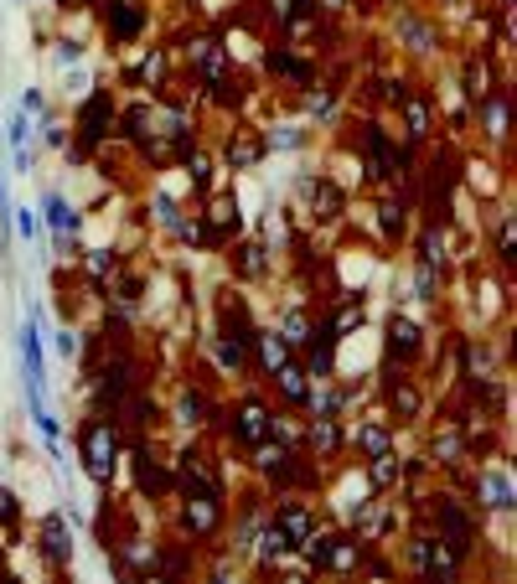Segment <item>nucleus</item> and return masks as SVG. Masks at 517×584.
<instances>
[{
  "instance_id": "4468645a",
  "label": "nucleus",
  "mask_w": 517,
  "mask_h": 584,
  "mask_svg": "<svg viewBox=\"0 0 517 584\" xmlns=\"http://www.w3.org/2000/svg\"><path fill=\"white\" fill-rule=\"evenodd\" d=\"M383 341H388V357H414V352H419V326H414L403 310H394V315H388V337Z\"/></svg>"
},
{
  "instance_id": "8fccbe9b",
  "label": "nucleus",
  "mask_w": 517,
  "mask_h": 584,
  "mask_svg": "<svg viewBox=\"0 0 517 584\" xmlns=\"http://www.w3.org/2000/svg\"><path fill=\"white\" fill-rule=\"evenodd\" d=\"M58 352H67V357H73V352H78V337H73V331H62V337H58Z\"/></svg>"
},
{
  "instance_id": "49530a36",
  "label": "nucleus",
  "mask_w": 517,
  "mask_h": 584,
  "mask_svg": "<svg viewBox=\"0 0 517 584\" xmlns=\"http://www.w3.org/2000/svg\"><path fill=\"white\" fill-rule=\"evenodd\" d=\"M16 213V228L27 233V238H36V217H31V207H11Z\"/></svg>"
},
{
  "instance_id": "4c0bfd02",
  "label": "nucleus",
  "mask_w": 517,
  "mask_h": 584,
  "mask_svg": "<svg viewBox=\"0 0 517 584\" xmlns=\"http://www.w3.org/2000/svg\"><path fill=\"white\" fill-rule=\"evenodd\" d=\"M357 445H363L367 456H383V450H388V430H383V424H363V430H357Z\"/></svg>"
},
{
  "instance_id": "f8f14e48",
  "label": "nucleus",
  "mask_w": 517,
  "mask_h": 584,
  "mask_svg": "<svg viewBox=\"0 0 517 584\" xmlns=\"http://www.w3.org/2000/svg\"><path fill=\"white\" fill-rule=\"evenodd\" d=\"M476 496H482L487 512H513V476H507V471H487V476L476 481Z\"/></svg>"
},
{
  "instance_id": "6e6552de",
  "label": "nucleus",
  "mask_w": 517,
  "mask_h": 584,
  "mask_svg": "<svg viewBox=\"0 0 517 584\" xmlns=\"http://www.w3.org/2000/svg\"><path fill=\"white\" fill-rule=\"evenodd\" d=\"M435 523L445 527V538L456 543L460 554L471 549V538H476V533H471V518L456 507V496H435Z\"/></svg>"
},
{
  "instance_id": "bb28decb",
  "label": "nucleus",
  "mask_w": 517,
  "mask_h": 584,
  "mask_svg": "<svg viewBox=\"0 0 517 584\" xmlns=\"http://www.w3.org/2000/svg\"><path fill=\"white\" fill-rule=\"evenodd\" d=\"M482 120L491 124V135H497V140L507 135V93H502V89H491L487 98H482Z\"/></svg>"
},
{
  "instance_id": "473e14b6",
  "label": "nucleus",
  "mask_w": 517,
  "mask_h": 584,
  "mask_svg": "<svg viewBox=\"0 0 517 584\" xmlns=\"http://www.w3.org/2000/svg\"><path fill=\"white\" fill-rule=\"evenodd\" d=\"M466 93H471V98H487L491 93V73H487L482 58H471V67H466Z\"/></svg>"
},
{
  "instance_id": "5701e85b",
  "label": "nucleus",
  "mask_w": 517,
  "mask_h": 584,
  "mask_svg": "<svg viewBox=\"0 0 517 584\" xmlns=\"http://www.w3.org/2000/svg\"><path fill=\"white\" fill-rule=\"evenodd\" d=\"M398 104H403V114H409V140H425V135H429V104H425V93L409 89Z\"/></svg>"
},
{
  "instance_id": "f704fd0d",
  "label": "nucleus",
  "mask_w": 517,
  "mask_h": 584,
  "mask_svg": "<svg viewBox=\"0 0 517 584\" xmlns=\"http://www.w3.org/2000/svg\"><path fill=\"white\" fill-rule=\"evenodd\" d=\"M419 264H429V269L445 264V238H440V228H429L425 233V244H419Z\"/></svg>"
},
{
  "instance_id": "79ce46f5",
  "label": "nucleus",
  "mask_w": 517,
  "mask_h": 584,
  "mask_svg": "<svg viewBox=\"0 0 517 584\" xmlns=\"http://www.w3.org/2000/svg\"><path fill=\"white\" fill-rule=\"evenodd\" d=\"M155 217H161V222H166V228H176V222H182V213H176V202H171V197H166V191H161V197H155Z\"/></svg>"
},
{
  "instance_id": "3c124183",
  "label": "nucleus",
  "mask_w": 517,
  "mask_h": 584,
  "mask_svg": "<svg viewBox=\"0 0 517 584\" xmlns=\"http://www.w3.org/2000/svg\"><path fill=\"white\" fill-rule=\"evenodd\" d=\"M11 213V202H5V182H0V217Z\"/></svg>"
},
{
  "instance_id": "c9c22d12",
  "label": "nucleus",
  "mask_w": 517,
  "mask_h": 584,
  "mask_svg": "<svg viewBox=\"0 0 517 584\" xmlns=\"http://www.w3.org/2000/svg\"><path fill=\"white\" fill-rule=\"evenodd\" d=\"M378 213H383V238H394V244H398V238H403V202H394V197H388Z\"/></svg>"
},
{
  "instance_id": "c03bdc74",
  "label": "nucleus",
  "mask_w": 517,
  "mask_h": 584,
  "mask_svg": "<svg viewBox=\"0 0 517 584\" xmlns=\"http://www.w3.org/2000/svg\"><path fill=\"white\" fill-rule=\"evenodd\" d=\"M435 290H440L435 269H429V264H419V300H435Z\"/></svg>"
},
{
  "instance_id": "a878e982",
  "label": "nucleus",
  "mask_w": 517,
  "mask_h": 584,
  "mask_svg": "<svg viewBox=\"0 0 517 584\" xmlns=\"http://www.w3.org/2000/svg\"><path fill=\"white\" fill-rule=\"evenodd\" d=\"M47 222H52V233H58V238H67V233H78V213L67 207V197H58V191L47 197Z\"/></svg>"
},
{
  "instance_id": "72a5a7b5",
  "label": "nucleus",
  "mask_w": 517,
  "mask_h": 584,
  "mask_svg": "<svg viewBox=\"0 0 517 584\" xmlns=\"http://www.w3.org/2000/svg\"><path fill=\"white\" fill-rule=\"evenodd\" d=\"M279 337H285V347H301V341L310 337V321H305V310H290V315H285Z\"/></svg>"
},
{
  "instance_id": "ddd939ff",
  "label": "nucleus",
  "mask_w": 517,
  "mask_h": 584,
  "mask_svg": "<svg viewBox=\"0 0 517 584\" xmlns=\"http://www.w3.org/2000/svg\"><path fill=\"white\" fill-rule=\"evenodd\" d=\"M166 471L155 465V456H151V445H135V487H140V496H161L166 492Z\"/></svg>"
},
{
  "instance_id": "c756f323",
  "label": "nucleus",
  "mask_w": 517,
  "mask_h": 584,
  "mask_svg": "<svg viewBox=\"0 0 517 584\" xmlns=\"http://www.w3.org/2000/svg\"><path fill=\"white\" fill-rule=\"evenodd\" d=\"M129 83H135V89H145V83H155V89H161V83H166V58H161V52H151V58L129 73Z\"/></svg>"
},
{
  "instance_id": "7ed1b4c3",
  "label": "nucleus",
  "mask_w": 517,
  "mask_h": 584,
  "mask_svg": "<svg viewBox=\"0 0 517 584\" xmlns=\"http://www.w3.org/2000/svg\"><path fill=\"white\" fill-rule=\"evenodd\" d=\"M274 434V414H270V403L264 399H244L239 403V414H233V440L239 445H259V440H270Z\"/></svg>"
},
{
  "instance_id": "2eb2a0df",
  "label": "nucleus",
  "mask_w": 517,
  "mask_h": 584,
  "mask_svg": "<svg viewBox=\"0 0 517 584\" xmlns=\"http://www.w3.org/2000/svg\"><path fill=\"white\" fill-rule=\"evenodd\" d=\"M217 337L239 341V347H248L254 341V321H248V306L244 300H223V331Z\"/></svg>"
},
{
  "instance_id": "20e7f679",
  "label": "nucleus",
  "mask_w": 517,
  "mask_h": 584,
  "mask_svg": "<svg viewBox=\"0 0 517 584\" xmlns=\"http://www.w3.org/2000/svg\"><path fill=\"white\" fill-rule=\"evenodd\" d=\"M217 523H223V496H186L182 502V533L186 538H213Z\"/></svg>"
},
{
  "instance_id": "cd10ccee",
  "label": "nucleus",
  "mask_w": 517,
  "mask_h": 584,
  "mask_svg": "<svg viewBox=\"0 0 517 584\" xmlns=\"http://www.w3.org/2000/svg\"><path fill=\"white\" fill-rule=\"evenodd\" d=\"M233 269H239V279H259L264 275V248L259 244H239L233 248Z\"/></svg>"
},
{
  "instance_id": "f03ea898",
  "label": "nucleus",
  "mask_w": 517,
  "mask_h": 584,
  "mask_svg": "<svg viewBox=\"0 0 517 584\" xmlns=\"http://www.w3.org/2000/svg\"><path fill=\"white\" fill-rule=\"evenodd\" d=\"M409 554H414V569L429 574V580H450V574L460 569V549L450 543V538H414Z\"/></svg>"
},
{
  "instance_id": "09e8293b",
  "label": "nucleus",
  "mask_w": 517,
  "mask_h": 584,
  "mask_svg": "<svg viewBox=\"0 0 517 584\" xmlns=\"http://www.w3.org/2000/svg\"><path fill=\"white\" fill-rule=\"evenodd\" d=\"M21 109H27V114H42V93H36V89H27V98H21Z\"/></svg>"
},
{
  "instance_id": "a18cd8bd",
  "label": "nucleus",
  "mask_w": 517,
  "mask_h": 584,
  "mask_svg": "<svg viewBox=\"0 0 517 584\" xmlns=\"http://www.w3.org/2000/svg\"><path fill=\"white\" fill-rule=\"evenodd\" d=\"M16 512H21V507H16V496L0 487V523H16Z\"/></svg>"
},
{
  "instance_id": "f3484780",
  "label": "nucleus",
  "mask_w": 517,
  "mask_h": 584,
  "mask_svg": "<svg viewBox=\"0 0 517 584\" xmlns=\"http://www.w3.org/2000/svg\"><path fill=\"white\" fill-rule=\"evenodd\" d=\"M202 222H208V233H213V244H223V238H228L233 228H244V217H239V202H228V197H223V202H213Z\"/></svg>"
},
{
  "instance_id": "ea45409f",
  "label": "nucleus",
  "mask_w": 517,
  "mask_h": 584,
  "mask_svg": "<svg viewBox=\"0 0 517 584\" xmlns=\"http://www.w3.org/2000/svg\"><path fill=\"white\" fill-rule=\"evenodd\" d=\"M186 176H192L197 186H208V182H213V160H208V155H192V151H186Z\"/></svg>"
},
{
  "instance_id": "7c9ffc66",
  "label": "nucleus",
  "mask_w": 517,
  "mask_h": 584,
  "mask_svg": "<svg viewBox=\"0 0 517 584\" xmlns=\"http://www.w3.org/2000/svg\"><path fill=\"white\" fill-rule=\"evenodd\" d=\"M176 419H182V424H202V419H208V399H202L197 388H182V403H176Z\"/></svg>"
},
{
  "instance_id": "9d476101",
  "label": "nucleus",
  "mask_w": 517,
  "mask_h": 584,
  "mask_svg": "<svg viewBox=\"0 0 517 584\" xmlns=\"http://www.w3.org/2000/svg\"><path fill=\"white\" fill-rule=\"evenodd\" d=\"M310 368H305V378H332L336 372V331H326V326H316V331H310Z\"/></svg>"
},
{
  "instance_id": "b1692460",
  "label": "nucleus",
  "mask_w": 517,
  "mask_h": 584,
  "mask_svg": "<svg viewBox=\"0 0 517 584\" xmlns=\"http://www.w3.org/2000/svg\"><path fill=\"white\" fill-rule=\"evenodd\" d=\"M98 378H104V383H98V403H104V409H109V403H120L124 388H129V368H124V362H114V368H104Z\"/></svg>"
},
{
  "instance_id": "423d86ee",
  "label": "nucleus",
  "mask_w": 517,
  "mask_h": 584,
  "mask_svg": "<svg viewBox=\"0 0 517 584\" xmlns=\"http://www.w3.org/2000/svg\"><path fill=\"white\" fill-rule=\"evenodd\" d=\"M109 129H114V98H109V93H93L89 104H83V114H78V140H83V145H98Z\"/></svg>"
},
{
  "instance_id": "c85d7f7f",
  "label": "nucleus",
  "mask_w": 517,
  "mask_h": 584,
  "mask_svg": "<svg viewBox=\"0 0 517 584\" xmlns=\"http://www.w3.org/2000/svg\"><path fill=\"white\" fill-rule=\"evenodd\" d=\"M367 476H372V487H394L398 476H403V465L394 461V450H383V456H372V465H367Z\"/></svg>"
},
{
  "instance_id": "de8ad7c7",
  "label": "nucleus",
  "mask_w": 517,
  "mask_h": 584,
  "mask_svg": "<svg viewBox=\"0 0 517 584\" xmlns=\"http://www.w3.org/2000/svg\"><path fill=\"white\" fill-rule=\"evenodd\" d=\"M58 62H83V47L78 42H58Z\"/></svg>"
},
{
  "instance_id": "a211bd4d",
  "label": "nucleus",
  "mask_w": 517,
  "mask_h": 584,
  "mask_svg": "<svg viewBox=\"0 0 517 584\" xmlns=\"http://www.w3.org/2000/svg\"><path fill=\"white\" fill-rule=\"evenodd\" d=\"M42 549H47L52 564H67V558H73V543H67V523H62V518H47V523H42Z\"/></svg>"
},
{
  "instance_id": "e433bc0d",
  "label": "nucleus",
  "mask_w": 517,
  "mask_h": 584,
  "mask_svg": "<svg viewBox=\"0 0 517 584\" xmlns=\"http://www.w3.org/2000/svg\"><path fill=\"white\" fill-rule=\"evenodd\" d=\"M388 393H394V409L403 414V419H414V414H419V393H414L409 383H388Z\"/></svg>"
},
{
  "instance_id": "a19ab883",
  "label": "nucleus",
  "mask_w": 517,
  "mask_h": 584,
  "mask_svg": "<svg viewBox=\"0 0 517 584\" xmlns=\"http://www.w3.org/2000/svg\"><path fill=\"white\" fill-rule=\"evenodd\" d=\"M89 275L93 279H109V275H114V253H109V248H93V253H89Z\"/></svg>"
},
{
  "instance_id": "58836bf2",
  "label": "nucleus",
  "mask_w": 517,
  "mask_h": 584,
  "mask_svg": "<svg viewBox=\"0 0 517 584\" xmlns=\"http://www.w3.org/2000/svg\"><path fill=\"white\" fill-rule=\"evenodd\" d=\"M456 456H460V430H450V434H440V440H435V461H445V465H456Z\"/></svg>"
},
{
  "instance_id": "1a4fd4ad",
  "label": "nucleus",
  "mask_w": 517,
  "mask_h": 584,
  "mask_svg": "<svg viewBox=\"0 0 517 584\" xmlns=\"http://www.w3.org/2000/svg\"><path fill=\"white\" fill-rule=\"evenodd\" d=\"M367 558V543L357 538H326V558H321V569H332V574H352V569H363Z\"/></svg>"
},
{
  "instance_id": "0eeeda50",
  "label": "nucleus",
  "mask_w": 517,
  "mask_h": 584,
  "mask_svg": "<svg viewBox=\"0 0 517 584\" xmlns=\"http://www.w3.org/2000/svg\"><path fill=\"white\" fill-rule=\"evenodd\" d=\"M290 549H295V543H290V533H285V527H279V523L259 527V533H254V543H248V554L259 558V569H279V564H285V554H290Z\"/></svg>"
},
{
  "instance_id": "4be33fe9",
  "label": "nucleus",
  "mask_w": 517,
  "mask_h": 584,
  "mask_svg": "<svg viewBox=\"0 0 517 584\" xmlns=\"http://www.w3.org/2000/svg\"><path fill=\"white\" fill-rule=\"evenodd\" d=\"M270 378H274V388L285 393V403H305L310 383H305V372H301V368H290V362H285V368H274Z\"/></svg>"
},
{
  "instance_id": "412c9836",
  "label": "nucleus",
  "mask_w": 517,
  "mask_h": 584,
  "mask_svg": "<svg viewBox=\"0 0 517 584\" xmlns=\"http://www.w3.org/2000/svg\"><path fill=\"white\" fill-rule=\"evenodd\" d=\"M254 347H259V357H264V372H274V368L290 362V347H285L279 331H254Z\"/></svg>"
},
{
  "instance_id": "39448f33",
  "label": "nucleus",
  "mask_w": 517,
  "mask_h": 584,
  "mask_svg": "<svg viewBox=\"0 0 517 584\" xmlns=\"http://www.w3.org/2000/svg\"><path fill=\"white\" fill-rule=\"evenodd\" d=\"M176 476H182L186 496H223L217 492V476H213V461H208L202 450H182V456H176Z\"/></svg>"
},
{
  "instance_id": "f257e3e1",
  "label": "nucleus",
  "mask_w": 517,
  "mask_h": 584,
  "mask_svg": "<svg viewBox=\"0 0 517 584\" xmlns=\"http://www.w3.org/2000/svg\"><path fill=\"white\" fill-rule=\"evenodd\" d=\"M78 450H83V465L98 487L114 481V456H120V424L114 419H89L78 430Z\"/></svg>"
},
{
  "instance_id": "393cba45",
  "label": "nucleus",
  "mask_w": 517,
  "mask_h": 584,
  "mask_svg": "<svg viewBox=\"0 0 517 584\" xmlns=\"http://www.w3.org/2000/svg\"><path fill=\"white\" fill-rule=\"evenodd\" d=\"M21 362H27V383H42V341H36V321L21 326Z\"/></svg>"
},
{
  "instance_id": "37998d69",
  "label": "nucleus",
  "mask_w": 517,
  "mask_h": 584,
  "mask_svg": "<svg viewBox=\"0 0 517 584\" xmlns=\"http://www.w3.org/2000/svg\"><path fill=\"white\" fill-rule=\"evenodd\" d=\"M305 135L301 129H274V135H264V145H285V151H290V145H301Z\"/></svg>"
},
{
  "instance_id": "6ab92c4d",
  "label": "nucleus",
  "mask_w": 517,
  "mask_h": 584,
  "mask_svg": "<svg viewBox=\"0 0 517 584\" xmlns=\"http://www.w3.org/2000/svg\"><path fill=\"white\" fill-rule=\"evenodd\" d=\"M274 523L285 527V533H290V543H301L305 533H310V512H305V502H279V512H274Z\"/></svg>"
},
{
  "instance_id": "aec40b11",
  "label": "nucleus",
  "mask_w": 517,
  "mask_h": 584,
  "mask_svg": "<svg viewBox=\"0 0 517 584\" xmlns=\"http://www.w3.org/2000/svg\"><path fill=\"white\" fill-rule=\"evenodd\" d=\"M310 450H316V456H336V450H341V424H336L332 414H321V419L310 424Z\"/></svg>"
},
{
  "instance_id": "2f4dec72",
  "label": "nucleus",
  "mask_w": 517,
  "mask_h": 584,
  "mask_svg": "<svg viewBox=\"0 0 517 584\" xmlns=\"http://www.w3.org/2000/svg\"><path fill=\"white\" fill-rule=\"evenodd\" d=\"M363 315H367V310H363V300H347V306H341V310L332 315V321H326V331H336V337H341V331L363 326Z\"/></svg>"
},
{
  "instance_id": "9b49d317",
  "label": "nucleus",
  "mask_w": 517,
  "mask_h": 584,
  "mask_svg": "<svg viewBox=\"0 0 517 584\" xmlns=\"http://www.w3.org/2000/svg\"><path fill=\"white\" fill-rule=\"evenodd\" d=\"M264 151H270V145H264V135H254V129H239V135H233V140H228V166H233V171H254V166H259V160H264Z\"/></svg>"
},
{
  "instance_id": "dca6fc26",
  "label": "nucleus",
  "mask_w": 517,
  "mask_h": 584,
  "mask_svg": "<svg viewBox=\"0 0 517 584\" xmlns=\"http://www.w3.org/2000/svg\"><path fill=\"white\" fill-rule=\"evenodd\" d=\"M140 27H145V11H140V5H129V0H114V11H109V31H114V42L140 36Z\"/></svg>"
}]
</instances>
